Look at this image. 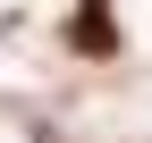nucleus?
<instances>
[{
    "instance_id": "1",
    "label": "nucleus",
    "mask_w": 152,
    "mask_h": 143,
    "mask_svg": "<svg viewBox=\"0 0 152 143\" xmlns=\"http://www.w3.org/2000/svg\"><path fill=\"white\" fill-rule=\"evenodd\" d=\"M68 42H76V51H118V25H110V0H85V9L68 17Z\"/></svg>"
}]
</instances>
